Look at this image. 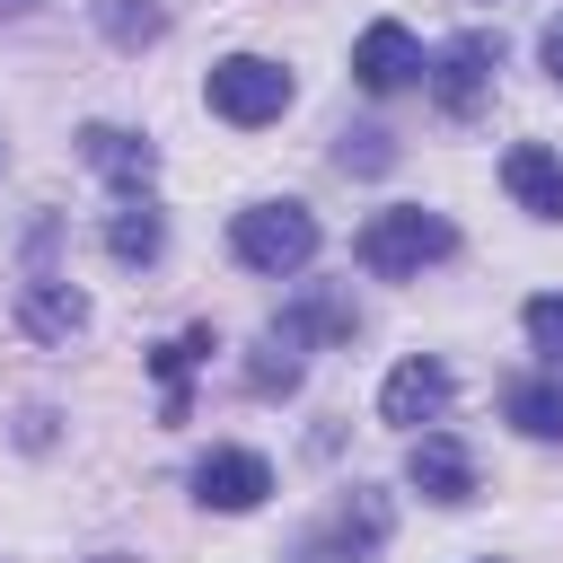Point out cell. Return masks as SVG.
I'll return each mask as SVG.
<instances>
[{
  "label": "cell",
  "instance_id": "obj_1",
  "mask_svg": "<svg viewBox=\"0 0 563 563\" xmlns=\"http://www.w3.org/2000/svg\"><path fill=\"white\" fill-rule=\"evenodd\" d=\"M449 255H457V229H449V211H422V202H387L361 229V273H378V282H413L422 264H449Z\"/></svg>",
  "mask_w": 563,
  "mask_h": 563
},
{
  "label": "cell",
  "instance_id": "obj_2",
  "mask_svg": "<svg viewBox=\"0 0 563 563\" xmlns=\"http://www.w3.org/2000/svg\"><path fill=\"white\" fill-rule=\"evenodd\" d=\"M290 97H299V79H290L282 62H264V53H229V62H211V79H202V106H211L220 123H238V132L282 123Z\"/></svg>",
  "mask_w": 563,
  "mask_h": 563
},
{
  "label": "cell",
  "instance_id": "obj_3",
  "mask_svg": "<svg viewBox=\"0 0 563 563\" xmlns=\"http://www.w3.org/2000/svg\"><path fill=\"white\" fill-rule=\"evenodd\" d=\"M229 246L246 273H299L317 255V211L308 202H246L229 220Z\"/></svg>",
  "mask_w": 563,
  "mask_h": 563
},
{
  "label": "cell",
  "instance_id": "obj_4",
  "mask_svg": "<svg viewBox=\"0 0 563 563\" xmlns=\"http://www.w3.org/2000/svg\"><path fill=\"white\" fill-rule=\"evenodd\" d=\"M493 70H501V35H484V26L449 35V44H440V62H431V97H440V114H457V123H466V114L484 106Z\"/></svg>",
  "mask_w": 563,
  "mask_h": 563
},
{
  "label": "cell",
  "instance_id": "obj_5",
  "mask_svg": "<svg viewBox=\"0 0 563 563\" xmlns=\"http://www.w3.org/2000/svg\"><path fill=\"white\" fill-rule=\"evenodd\" d=\"M264 493H273V466H264L255 449L220 440V449L194 457V501H202V510H255Z\"/></svg>",
  "mask_w": 563,
  "mask_h": 563
},
{
  "label": "cell",
  "instance_id": "obj_6",
  "mask_svg": "<svg viewBox=\"0 0 563 563\" xmlns=\"http://www.w3.org/2000/svg\"><path fill=\"white\" fill-rule=\"evenodd\" d=\"M449 361H431V352H413L405 369H387V387H378V422H396V431H422V422H440L449 413Z\"/></svg>",
  "mask_w": 563,
  "mask_h": 563
},
{
  "label": "cell",
  "instance_id": "obj_7",
  "mask_svg": "<svg viewBox=\"0 0 563 563\" xmlns=\"http://www.w3.org/2000/svg\"><path fill=\"white\" fill-rule=\"evenodd\" d=\"M405 484H413L422 501H440V510H466V501H475V457H466V440L422 431V440L405 449Z\"/></svg>",
  "mask_w": 563,
  "mask_h": 563
},
{
  "label": "cell",
  "instance_id": "obj_8",
  "mask_svg": "<svg viewBox=\"0 0 563 563\" xmlns=\"http://www.w3.org/2000/svg\"><path fill=\"white\" fill-rule=\"evenodd\" d=\"M352 79H361L369 97H396V88H413V79H422V44H413L396 18H369V26H361V44H352Z\"/></svg>",
  "mask_w": 563,
  "mask_h": 563
},
{
  "label": "cell",
  "instance_id": "obj_9",
  "mask_svg": "<svg viewBox=\"0 0 563 563\" xmlns=\"http://www.w3.org/2000/svg\"><path fill=\"white\" fill-rule=\"evenodd\" d=\"M79 158H88L106 185H123V194H141V185L158 176V141H150V132H123V123H88V132H79Z\"/></svg>",
  "mask_w": 563,
  "mask_h": 563
},
{
  "label": "cell",
  "instance_id": "obj_10",
  "mask_svg": "<svg viewBox=\"0 0 563 563\" xmlns=\"http://www.w3.org/2000/svg\"><path fill=\"white\" fill-rule=\"evenodd\" d=\"M501 185H510V202H519L528 220H563V158H554L545 141H519V150L501 158Z\"/></svg>",
  "mask_w": 563,
  "mask_h": 563
},
{
  "label": "cell",
  "instance_id": "obj_11",
  "mask_svg": "<svg viewBox=\"0 0 563 563\" xmlns=\"http://www.w3.org/2000/svg\"><path fill=\"white\" fill-rule=\"evenodd\" d=\"M18 325H26L35 343H70V334L88 325V299H79L62 273H35V282L18 290Z\"/></svg>",
  "mask_w": 563,
  "mask_h": 563
},
{
  "label": "cell",
  "instance_id": "obj_12",
  "mask_svg": "<svg viewBox=\"0 0 563 563\" xmlns=\"http://www.w3.org/2000/svg\"><path fill=\"white\" fill-rule=\"evenodd\" d=\"M501 422L528 431V440H563V369H545V378H510V387H501Z\"/></svg>",
  "mask_w": 563,
  "mask_h": 563
},
{
  "label": "cell",
  "instance_id": "obj_13",
  "mask_svg": "<svg viewBox=\"0 0 563 563\" xmlns=\"http://www.w3.org/2000/svg\"><path fill=\"white\" fill-rule=\"evenodd\" d=\"M273 334H282V343H352V334H361V317H352V299L317 290V299L282 308V317H273Z\"/></svg>",
  "mask_w": 563,
  "mask_h": 563
},
{
  "label": "cell",
  "instance_id": "obj_14",
  "mask_svg": "<svg viewBox=\"0 0 563 563\" xmlns=\"http://www.w3.org/2000/svg\"><path fill=\"white\" fill-rule=\"evenodd\" d=\"M158 246H167V220L132 194V202L106 220V255H114V264H158Z\"/></svg>",
  "mask_w": 563,
  "mask_h": 563
},
{
  "label": "cell",
  "instance_id": "obj_15",
  "mask_svg": "<svg viewBox=\"0 0 563 563\" xmlns=\"http://www.w3.org/2000/svg\"><path fill=\"white\" fill-rule=\"evenodd\" d=\"M202 352H220V334H211V325H185L176 343H158V352H150V369L167 378V422H185V413H194V405H185V369H194Z\"/></svg>",
  "mask_w": 563,
  "mask_h": 563
},
{
  "label": "cell",
  "instance_id": "obj_16",
  "mask_svg": "<svg viewBox=\"0 0 563 563\" xmlns=\"http://www.w3.org/2000/svg\"><path fill=\"white\" fill-rule=\"evenodd\" d=\"M97 26H106L114 53H141V44L167 35V9H158V0H97Z\"/></svg>",
  "mask_w": 563,
  "mask_h": 563
},
{
  "label": "cell",
  "instance_id": "obj_17",
  "mask_svg": "<svg viewBox=\"0 0 563 563\" xmlns=\"http://www.w3.org/2000/svg\"><path fill=\"white\" fill-rule=\"evenodd\" d=\"M325 537H343V545H361V554H369V545L387 537V501H378L369 484H352V493H343V510L325 519Z\"/></svg>",
  "mask_w": 563,
  "mask_h": 563
},
{
  "label": "cell",
  "instance_id": "obj_18",
  "mask_svg": "<svg viewBox=\"0 0 563 563\" xmlns=\"http://www.w3.org/2000/svg\"><path fill=\"white\" fill-rule=\"evenodd\" d=\"M246 387H255V396H290V387H299V343L264 334V343H255V361H246Z\"/></svg>",
  "mask_w": 563,
  "mask_h": 563
},
{
  "label": "cell",
  "instance_id": "obj_19",
  "mask_svg": "<svg viewBox=\"0 0 563 563\" xmlns=\"http://www.w3.org/2000/svg\"><path fill=\"white\" fill-rule=\"evenodd\" d=\"M334 167H343V176H378V167H396V141L361 123V132H343V141H334Z\"/></svg>",
  "mask_w": 563,
  "mask_h": 563
},
{
  "label": "cell",
  "instance_id": "obj_20",
  "mask_svg": "<svg viewBox=\"0 0 563 563\" xmlns=\"http://www.w3.org/2000/svg\"><path fill=\"white\" fill-rule=\"evenodd\" d=\"M519 325H528V343H537V352H554V361H563V290H537V299L519 308Z\"/></svg>",
  "mask_w": 563,
  "mask_h": 563
},
{
  "label": "cell",
  "instance_id": "obj_21",
  "mask_svg": "<svg viewBox=\"0 0 563 563\" xmlns=\"http://www.w3.org/2000/svg\"><path fill=\"white\" fill-rule=\"evenodd\" d=\"M299 563H361V545H343V537H308Z\"/></svg>",
  "mask_w": 563,
  "mask_h": 563
},
{
  "label": "cell",
  "instance_id": "obj_22",
  "mask_svg": "<svg viewBox=\"0 0 563 563\" xmlns=\"http://www.w3.org/2000/svg\"><path fill=\"white\" fill-rule=\"evenodd\" d=\"M537 62L563 79V18H545V35H537Z\"/></svg>",
  "mask_w": 563,
  "mask_h": 563
},
{
  "label": "cell",
  "instance_id": "obj_23",
  "mask_svg": "<svg viewBox=\"0 0 563 563\" xmlns=\"http://www.w3.org/2000/svg\"><path fill=\"white\" fill-rule=\"evenodd\" d=\"M26 9H35V0H0V18H26Z\"/></svg>",
  "mask_w": 563,
  "mask_h": 563
},
{
  "label": "cell",
  "instance_id": "obj_24",
  "mask_svg": "<svg viewBox=\"0 0 563 563\" xmlns=\"http://www.w3.org/2000/svg\"><path fill=\"white\" fill-rule=\"evenodd\" d=\"M97 563H132V554H97Z\"/></svg>",
  "mask_w": 563,
  "mask_h": 563
}]
</instances>
